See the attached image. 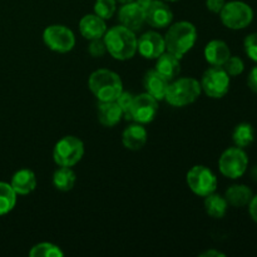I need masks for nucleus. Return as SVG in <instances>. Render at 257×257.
<instances>
[{"mask_svg":"<svg viewBox=\"0 0 257 257\" xmlns=\"http://www.w3.org/2000/svg\"><path fill=\"white\" fill-rule=\"evenodd\" d=\"M253 197L252 191L246 185H233L227 188L225 193V198L227 203L233 207H243L250 203Z\"/></svg>","mask_w":257,"mask_h":257,"instance_id":"nucleus-22","label":"nucleus"},{"mask_svg":"<svg viewBox=\"0 0 257 257\" xmlns=\"http://www.w3.org/2000/svg\"><path fill=\"white\" fill-rule=\"evenodd\" d=\"M186 182L195 195L206 197L217 188V177L208 167L202 165L193 166L186 175Z\"/></svg>","mask_w":257,"mask_h":257,"instance_id":"nucleus-7","label":"nucleus"},{"mask_svg":"<svg viewBox=\"0 0 257 257\" xmlns=\"http://www.w3.org/2000/svg\"><path fill=\"white\" fill-rule=\"evenodd\" d=\"M137 52L145 59H157L161 54L166 52L165 38L157 32L145 33L141 35L137 42Z\"/></svg>","mask_w":257,"mask_h":257,"instance_id":"nucleus-12","label":"nucleus"},{"mask_svg":"<svg viewBox=\"0 0 257 257\" xmlns=\"http://www.w3.org/2000/svg\"><path fill=\"white\" fill-rule=\"evenodd\" d=\"M118 20L120 25L136 33L142 29L143 24L146 23V13L135 2L127 3L122 4L118 10Z\"/></svg>","mask_w":257,"mask_h":257,"instance_id":"nucleus-14","label":"nucleus"},{"mask_svg":"<svg viewBox=\"0 0 257 257\" xmlns=\"http://www.w3.org/2000/svg\"><path fill=\"white\" fill-rule=\"evenodd\" d=\"M75 182H77V176L72 167H59L53 173V186L58 191L68 192L73 190Z\"/></svg>","mask_w":257,"mask_h":257,"instance_id":"nucleus-23","label":"nucleus"},{"mask_svg":"<svg viewBox=\"0 0 257 257\" xmlns=\"http://www.w3.org/2000/svg\"><path fill=\"white\" fill-rule=\"evenodd\" d=\"M107 24L105 20L98 17L97 14H87L80 19L79 22V32L83 38L88 40L99 39L107 32Z\"/></svg>","mask_w":257,"mask_h":257,"instance_id":"nucleus-16","label":"nucleus"},{"mask_svg":"<svg viewBox=\"0 0 257 257\" xmlns=\"http://www.w3.org/2000/svg\"><path fill=\"white\" fill-rule=\"evenodd\" d=\"M248 212H250L251 218L257 223V196H253L248 203Z\"/></svg>","mask_w":257,"mask_h":257,"instance_id":"nucleus-35","label":"nucleus"},{"mask_svg":"<svg viewBox=\"0 0 257 257\" xmlns=\"http://www.w3.org/2000/svg\"><path fill=\"white\" fill-rule=\"evenodd\" d=\"M220 18L226 28L232 30L245 29L253 20V10L243 2H228L220 12Z\"/></svg>","mask_w":257,"mask_h":257,"instance_id":"nucleus-6","label":"nucleus"},{"mask_svg":"<svg viewBox=\"0 0 257 257\" xmlns=\"http://www.w3.org/2000/svg\"><path fill=\"white\" fill-rule=\"evenodd\" d=\"M17 196L10 183L0 182V216L13 211L17 205Z\"/></svg>","mask_w":257,"mask_h":257,"instance_id":"nucleus-26","label":"nucleus"},{"mask_svg":"<svg viewBox=\"0 0 257 257\" xmlns=\"http://www.w3.org/2000/svg\"><path fill=\"white\" fill-rule=\"evenodd\" d=\"M201 88L206 95L213 99H220L230 89V75L222 67L208 68L201 78Z\"/></svg>","mask_w":257,"mask_h":257,"instance_id":"nucleus-9","label":"nucleus"},{"mask_svg":"<svg viewBox=\"0 0 257 257\" xmlns=\"http://www.w3.org/2000/svg\"><path fill=\"white\" fill-rule=\"evenodd\" d=\"M247 84L252 92L257 93V65L251 69L250 74H248V78H247Z\"/></svg>","mask_w":257,"mask_h":257,"instance_id":"nucleus-34","label":"nucleus"},{"mask_svg":"<svg viewBox=\"0 0 257 257\" xmlns=\"http://www.w3.org/2000/svg\"><path fill=\"white\" fill-rule=\"evenodd\" d=\"M98 120L104 127H114L120 122L123 112L115 100L112 102H99L98 105Z\"/></svg>","mask_w":257,"mask_h":257,"instance_id":"nucleus-21","label":"nucleus"},{"mask_svg":"<svg viewBox=\"0 0 257 257\" xmlns=\"http://www.w3.org/2000/svg\"><path fill=\"white\" fill-rule=\"evenodd\" d=\"M152 2H153V0H135L136 4H137L138 7L142 8V9L145 10V12H146V9H147V8L150 7L151 3H152Z\"/></svg>","mask_w":257,"mask_h":257,"instance_id":"nucleus-37","label":"nucleus"},{"mask_svg":"<svg viewBox=\"0 0 257 257\" xmlns=\"http://www.w3.org/2000/svg\"><path fill=\"white\" fill-rule=\"evenodd\" d=\"M222 68L230 77H237V75L242 74L243 69H245V63L240 57H230L222 65Z\"/></svg>","mask_w":257,"mask_h":257,"instance_id":"nucleus-29","label":"nucleus"},{"mask_svg":"<svg viewBox=\"0 0 257 257\" xmlns=\"http://www.w3.org/2000/svg\"><path fill=\"white\" fill-rule=\"evenodd\" d=\"M88 52L93 58L103 57L107 53V48H105V43L103 38L90 40L89 45H88Z\"/></svg>","mask_w":257,"mask_h":257,"instance_id":"nucleus-32","label":"nucleus"},{"mask_svg":"<svg viewBox=\"0 0 257 257\" xmlns=\"http://www.w3.org/2000/svg\"><path fill=\"white\" fill-rule=\"evenodd\" d=\"M135 0H117V3H120V4H127V3H132Z\"/></svg>","mask_w":257,"mask_h":257,"instance_id":"nucleus-39","label":"nucleus"},{"mask_svg":"<svg viewBox=\"0 0 257 257\" xmlns=\"http://www.w3.org/2000/svg\"><path fill=\"white\" fill-rule=\"evenodd\" d=\"M107 52L117 60L132 59L137 53V37L136 33L123 25H117L107 29L103 35Z\"/></svg>","mask_w":257,"mask_h":257,"instance_id":"nucleus-1","label":"nucleus"},{"mask_svg":"<svg viewBox=\"0 0 257 257\" xmlns=\"http://www.w3.org/2000/svg\"><path fill=\"white\" fill-rule=\"evenodd\" d=\"M205 210L207 215L212 218H222L227 212L228 203L223 196L217 195V193H211V195L206 196L205 202Z\"/></svg>","mask_w":257,"mask_h":257,"instance_id":"nucleus-24","label":"nucleus"},{"mask_svg":"<svg viewBox=\"0 0 257 257\" xmlns=\"http://www.w3.org/2000/svg\"><path fill=\"white\" fill-rule=\"evenodd\" d=\"M157 72H160L161 74L165 78H167L170 82H172L173 79L177 78V75L181 72V62L180 58L176 57L172 53L167 52L166 50L163 54H161L157 58V63H156V68Z\"/></svg>","mask_w":257,"mask_h":257,"instance_id":"nucleus-20","label":"nucleus"},{"mask_svg":"<svg viewBox=\"0 0 257 257\" xmlns=\"http://www.w3.org/2000/svg\"><path fill=\"white\" fill-rule=\"evenodd\" d=\"M133 99H135V95L130 92H124V90H123V92L118 95L117 99H115L117 104L119 105V108L122 109L123 117H124L127 120H131L130 110H131V107H132Z\"/></svg>","mask_w":257,"mask_h":257,"instance_id":"nucleus-30","label":"nucleus"},{"mask_svg":"<svg viewBox=\"0 0 257 257\" xmlns=\"http://www.w3.org/2000/svg\"><path fill=\"white\" fill-rule=\"evenodd\" d=\"M225 4V0H206V7L213 14H220V12L222 10Z\"/></svg>","mask_w":257,"mask_h":257,"instance_id":"nucleus-33","label":"nucleus"},{"mask_svg":"<svg viewBox=\"0 0 257 257\" xmlns=\"http://www.w3.org/2000/svg\"><path fill=\"white\" fill-rule=\"evenodd\" d=\"M158 113V100L148 94L147 92L140 95H135L130 114L131 120L141 124H148L153 122Z\"/></svg>","mask_w":257,"mask_h":257,"instance_id":"nucleus-11","label":"nucleus"},{"mask_svg":"<svg viewBox=\"0 0 257 257\" xmlns=\"http://www.w3.org/2000/svg\"><path fill=\"white\" fill-rule=\"evenodd\" d=\"M251 177H252L253 181H256L257 182V166H255V167L251 170Z\"/></svg>","mask_w":257,"mask_h":257,"instance_id":"nucleus-38","label":"nucleus"},{"mask_svg":"<svg viewBox=\"0 0 257 257\" xmlns=\"http://www.w3.org/2000/svg\"><path fill=\"white\" fill-rule=\"evenodd\" d=\"M148 140V133L145 125L141 123H133L128 125L122 133V143L127 150L140 151L145 147Z\"/></svg>","mask_w":257,"mask_h":257,"instance_id":"nucleus-17","label":"nucleus"},{"mask_svg":"<svg viewBox=\"0 0 257 257\" xmlns=\"http://www.w3.org/2000/svg\"><path fill=\"white\" fill-rule=\"evenodd\" d=\"M166 50L181 58L190 52L197 40V29L190 22H178L168 28L165 37Z\"/></svg>","mask_w":257,"mask_h":257,"instance_id":"nucleus-2","label":"nucleus"},{"mask_svg":"<svg viewBox=\"0 0 257 257\" xmlns=\"http://www.w3.org/2000/svg\"><path fill=\"white\" fill-rule=\"evenodd\" d=\"M202 88L195 78L185 77L170 82L165 100L172 107H186L192 104L201 95Z\"/></svg>","mask_w":257,"mask_h":257,"instance_id":"nucleus-4","label":"nucleus"},{"mask_svg":"<svg viewBox=\"0 0 257 257\" xmlns=\"http://www.w3.org/2000/svg\"><path fill=\"white\" fill-rule=\"evenodd\" d=\"M10 186L13 190L15 191L17 195H29L37 187V177L33 171L28 170V168H23V170L17 171L13 175L12 181H10Z\"/></svg>","mask_w":257,"mask_h":257,"instance_id":"nucleus-19","label":"nucleus"},{"mask_svg":"<svg viewBox=\"0 0 257 257\" xmlns=\"http://www.w3.org/2000/svg\"><path fill=\"white\" fill-rule=\"evenodd\" d=\"M88 87L99 102H112L123 92L119 75L109 69H98L90 74Z\"/></svg>","mask_w":257,"mask_h":257,"instance_id":"nucleus-3","label":"nucleus"},{"mask_svg":"<svg viewBox=\"0 0 257 257\" xmlns=\"http://www.w3.org/2000/svg\"><path fill=\"white\" fill-rule=\"evenodd\" d=\"M84 156V145L74 136L60 138L53 150V160L59 167H73Z\"/></svg>","mask_w":257,"mask_h":257,"instance_id":"nucleus-5","label":"nucleus"},{"mask_svg":"<svg viewBox=\"0 0 257 257\" xmlns=\"http://www.w3.org/2000/svg\"><path fill=\"white\" fill-rule=\"evenodd\" d=\"M146 23L155 29L170 27L173 20V13L165 0H153L146 9Z\"/></svg>","mask_w":257,"mask_h":257,"instance_id":"nucleus-13","label":"nucleus"},{"mask_svg":"<svg viewBox=\"0 0 257 257\" xmlns=\"http://www.w3.org/2000/svg\"><path fill=\"white\" fill-rule=\"evenodd\" d=\"M232 141L236 147H248L255 141V131L250 123H240L235 127L232 133Z\"/></svg>","mask_w":257,"mask_h":257,"instance_id":"nucleus-25","label":"nucleus"},{"mask_svg":"<svg viewBox=\"0 0 257 257\" xmlns=\"http://www.w3.org/2000/svg\"><path fill=\"white\" fill-rule=\"evenodd\" d=\"M30 257H63L64 252L60 250L59 246L50 242L37 243L29 251Z\"/></svg>","mask_w":257,"mask_h":257,"instance_id":"nucleus-27","label":"nucleus"},{"mask_svg":"<svg viewBox=\"0 0 257 257\" xmlns=\"http://www.w3.org/2000/svg\"><path fill=\"white\" fill-rule=\"evenodd\" d=\"M248 166V157L243 148H227L218 160V168L225 177L237 180L242 177Z\"/></svg>","mask_w":257,"mask_h":257,"instance_id":"nucleus-8","label":"nucleus"},{"mask_svg":"<svg viewBox=\"0 0 257 257\" xmlns=\"http://www.w3.org/2000/svg\"><path fill=\"white\" fill-rule=\"evenodd\" d=\"M143 85H145L146 92L160 102V100L165 99L168 85H170V80H168L167 78L163 77V75L161 74L160 72H157L156 69H151L145 74V78H143Z\"/></svg>","mask_w":257,"mask_h":257,"instance_id":"nucleus-15","label":"nucleus"},{"mask_svg":"<svg viewBox=\"0 0 257 257\" xmlns=\"http://www.w3.org/2000/svg\"><path fill=\"white\" fill-rule=\"evenodd\" d=\"M203 55L206 62L210 63L212 67H222L226 60L231 57V52L223 40L213 39L207 43L203 50Z\"/></svg>","mask_w":257,"mask_h":257,"instance_id":"nucleus-18","label":"nucleus"},{"mask_svg":"<svg viewBox=\"0 0 257 257\" xmlns=\"http://www.w3.org/2000/svg\"><path fill=\"white\" fill-rule=\"evenodd\" d=\"M201 257H225V253L220 252L217 250H207L200 255Z\"/></svg>","mask_w":257,"mask_h":257,"instance_id":"nucleus-36","label":"nucleus"},{"mask_svg":"<svg viewBox=\"0 0 257 257\" xmlns=\"http://www.w3.org/2000/svg\"><path fill=\"white\" fill-rule=\"evenodd\" d=\"M243 48H245V53L247 54V57L257 63V33L246 37L245 42H243Z\"/></svg>","mask_w":257,"mask_h":257,"instance_id":"nucleus-31","label":"nucleus"},{"mask_svg":"<svg viewBox=\"0 0 257 257\" xmlns=\"http://www.w3.org/2000/svg\"><path fill=\"white\" fill-rule=\"evenodd\" d=\"M43 42L53 52L68 53L74 48L75 35L65 25L54 24L44 29Z\"/></svg>","mask_w":257,"mask_h":257,"instance_id":"nucleus-10","label":"nucleus"},{"mask_svg":"<svg viewBox=\"0 0 257 257\" xmlns=\"http://www.w3.org/2000/svg\"><path fill=\"white\" fill-rule=\"evenodd\" d=\"M117 12V0H95L94 14L108 20Z\"/></svg>","mask_w":257,"mask_h":257,"instance_id":"nucleus-28","label":"nucleus"},{"mask_svg":"<svg viewBox=\"0 0 257 257\" xmlns=\"http://www.w3.org/2000/svg\"><path fill=\"white\" fill-rule=\"evenodd\" d=\"M165 2H177V0H165Z\"/></svg>","mask_w":257,"mask_h":257,"instance_id":"nucleus-40","label":"nucleus"}]
</instances>
